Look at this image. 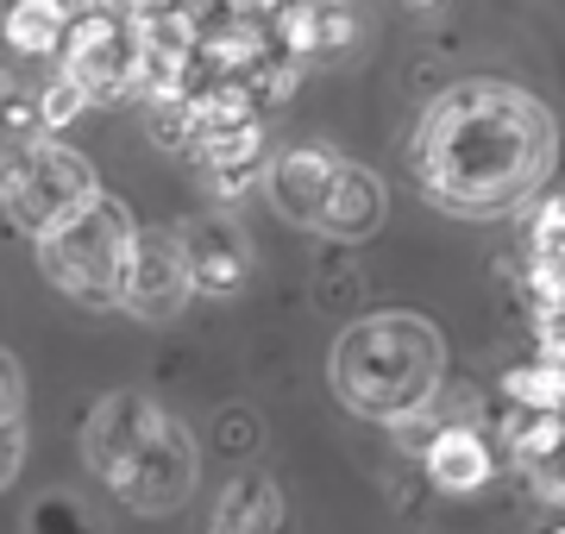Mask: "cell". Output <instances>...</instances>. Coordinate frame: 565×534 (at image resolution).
<instances>
[{"label": "cell", "mask_w": 565, "mask_h": 534, "mask_svg": "<svg viewBox=\"0 0 565 534\" xmlns=\"http://www.w3.org/2000/svg\"><path fill=\"white\" fill-rule=\"evenodd\" d=\"M195 296V270H189V246L177 233H139L132 246V270H126V314L139 321H170Z\"/></svg>", "instance_id": "obj_7"}, {"label": "cell", "mask_w": 565, "mask_h": 534, "mask_svg": "<svg viewBox=\"0 0 565 534\" xmlns=\"http://www.w3.org/2000/svg\"><path fill=\"white\" fill-rule=\"evenodd\" d=\"M70 0H13L7 7V20H0V39L13 44V51H25V57H57L63 39H70Z\"/></svg>", "instance_id": "obj_13"}, {"label": "cell", "mask_w": 565, "mask_h": 534, "mask_svg": "<svg viewBox=\"0 0 565 534\" xmlns=\"http://www.w3.org/2000/svg\"><path fill=\"white\" fill-rule=\"evenodd\" d=\"M32 522H82V515H76V510H63V503H44V510L32 515Z\"/></svg>", "instance_id": "obj_22"}, {"label": "cell", "mask_w": 565, "mask_h": 534, "mask_svg": "<svg viewBox=\"0 0 565 534\" xmlns=\"http://www.w3.org/2000/svg\"><path fill=\"white\" fill-rule=\"evenodd\" d=\"M82 102H88V95H82L76 76H57V83L39 95V120H44V126H70V120L82 114Z\"/></svg>", "instance_id": "obj_17"}, {"label": "cell", "mask_w": 565, "mask_h": 534, "mask_svg": "<svg viewBox=\"0 0 565 534\" xmlns=\"http://www.w3.org/2000/svg\"><path fill=\"white\" fill-rule=\"evenodd\" d=\"M527 239H534V246H565V189L541 202V214H534V233H527Z\"/></svg>", "instance_id": "obj_19"}, {"label": "cell", "mask_w": 565, "mask_h": 534, "mask_svg": "<svg viewBox=\"0 0 565 534\" xmlns=\"http://www.w3.org/2000/svg\"><path fill=\"white\" fill-rule=\"evenodd\" d=\"M95 195V170L82 151L57 145L39 126H0V207L7 221L39 239L44 226L76 214Z\"/></svg>", "instance_id": "obj_5"}, {"label": "cell", "mask_w": 565, "mask_h": 534, "mask_svg": "<svg viewBox=\"0 0 565 534\" xmlns=\"http://www.w3.org/2000/svg\"><path fill=\"white\" fill-rule=\"evenodd\" d=\"M76 13H139L145 0H70Z\"/></svg>", "instance_id": "obj_21"}, {"label": "cell", "mask_w": 565, "mask_h": 534, "mask_svg": "<svg viewBox=\"0 0 565 534\" xmlns=\"http://www.w3.org/2000/svg\"><path fill=\"white\" fill-rule=\"evenodd\" d=\"M25 415V371L13 352H0V421H20Z\"/></svg>", "instance_id": "obj_18"}, {"label": "cell", "mask_w": 565, "mask_h": 534, "mask_svg": "<svg viewBox=\"0 0 565 534\" xmlns=\"http://www.w3.org/2000/svg\"><path fill=\"white\" fill-rule=\"evenodd\" d=\"M7 7H13V0H0V20H7Z\"/></svg>", "instance_id": "obj_23"}, {"label": "cell", "mask_w": 565, "mask_h": 534, "mask_svg": "<svg viewBox=\"0 0 565 534\" xmlns=\"http://www.w3.org/2000/svg\"><path fill=\"white\" fill-rule=\"evenodd\" d=\"M182 246H189V270H195V289L207 296H233L252 270V252H245L239 226L221 221V214H202V221L182 226Z\"/></svg>", "instance_id": "obj_11"}, {"label": "cell", "mask_w": 565, "mask_h": 534, "mask_svg": "<svg viewBox=\"0 0 565 534\" xmlns=\"http://www.w3.org/2000/svg\"><path fill=\"white\" fill-rule=\"evenodd\" d=\"M264 126L258 114H245V120H221V126H202V139H195V164H202V177L214 183V195L221 202H233V195H245V189L258 183L264 164Z\"/></svg>", "instance_id": "obj_8"}, {"label": "cell", "mask_w": 565, "mask_h": 534, "mask_svg": "<svg viewBox=\"0 0 565 534\" xmlns=\"http://www.w3.org/2000/svg\"><path fill=\"white\" fill-rule=\"evenodd\" d=\"M503 391H509V403L515 409H553V415H565V359H534V365H515L503 377Z\"/></svg>", "instance_id": "obj_16"}, {"label": "cell", "mask_w": 565, "mask_h": 534, "mask_svg": "<svg viewBox=\"0 0 565 534\" xmlns=\"http://www.w3.org/2000/svg\"><path fill=\"white\" fill-rule=\"evenodd\" d=\"M277 522H282V503L270 478H233L221 510H214V528H277Z\"/></svg>", "instance_id": "obj_15"}, {"label": "cell", "mask_w": 565, "mask_h": 534, "mask_svg": "<svg viewBox=\"0 0 565 534\" xmlns=\"http://www.w3.org/2000/svg\"><path fill=\"white\" fill-rule=\"evenodd\" d=\"M559 158V126L534 95L490 76L446 88L422 114L408 170L434 207L459 221H503L534 202Z\"/></svg>", "instance_id": "obj_1"}, {"label": "cell", "mask_w": 565, "mask_h": 534, "mask_svg": "<svg viewBox=\"0 0 565 534\" xmlns=\"http://www.w3.org/2000/svg\"><path fill=\"white\" fill-rule=\"evenodd\" d=\"M422 466H427V484H434V491H446V496L484 491L490 472H497V459H490L484 434H471V428H440V434H427Z\"/></svg>", "instance_id": "obj_12"}, {"label": "cell", "mask_w": 565, "mask_h": 534, "mask_svg": "<svg viewBox=\"0 0 565 534\" xmlns=\"http://www.w3.org/2000/svg\"><path fill=\"white\" fill-rule=\"evenodd\" d=\"M327 25H333V0H282L270 13V39L289 57H315L327 51Z\"/></svg>", "instance_id": "obj_14"}, {"label": "cell", "mask_w": 565, "mask_h": 534, "mask_svg": "<svg viewBox=\"0 0 565 534\" xmlns=\"http://www.w3.org/2000/svg\"><path fill=\"white\" fill-rule=\"evenodd\" d=\"M440 371H446L440 328L408 309L364 314L333 346V391H340V403L352 415H364V421H390V428L415 421L434 403Z\"/></svg>", "instance_id": "obj_3"}, {"label": "cell", "mask_w": 565, "mask_h": 534, "mask_svg": "<svg viewBox=\"0 0 565 534\" xmlns=\"http://www.w3.org/2000/svg\"><path fill=\"white\" fill-rule=\"evenodd\" d=\"M20 459H25V421H0V491L20 478Z\"/></svg>", "instance_id": "obj_20"}, {"label": "cell", "mask_w": 565, "mask_h": 534, "mask_svg": "<svg viewBox=\"0 0 565 534\" xmlns=\"http://www.w3.org/2000/svg\"><path fill=\"white\" fill-rule=\"evenodd\" d=\"M132 246L139 226L114 195H88L76 214H63L57 226L39 233V270L51 284L82 302V309H120L126 302V270H132Z\"/></svg>", "instance_id": "obj_4"}, {"label": "cell", "mask_w": 565, "mask_h": 534, "mask_svg": "<svg viewBox=\"0 0 565 534\" xmlns=\"http://www.w3.org/2000/svg\"><path fill=\"white\" fill-rule=\"evenodd\" d=\"M384 214H390L384 183H377L371 170H359V164H340V177H333V189H327L321 214H315V233L352 246V239H371V233L384 226Z\"/></svg>", "instance_id": "obj_10"}, {"label": "cell", "mask_w": 565, "mask_h": 534, "mask_svg": "<svg viewBox=\"0 0 565 534\" xmlns=\"http://www.w3.org/2000/svg\"><path fill=\"white\" fill-rule=\"evenodd\" d=\"M422 7H427V0H422Z\"/></svg>", "instance_id": "obj_24"}, {"label": "cell", "mask_w": 565, "mask_h": 534, "mask_svg": "<svg viewBox=\"0 0 565 534\" xmlns=\"http://www.w3.org/2000/svg\"><path fill=\"white\" fill-rule=\"evenodd\" d=\"M57 57L88 102H126L145 83V25L139 13H76Z\"/></svg>", "instance_id": "obj_6"}, {"label": "cell", "mask_w": 565, "mask_h": 534, "mask_svg": "<svg viewBox=\"0 0 565 534\" xmlns=\"http://www.w3.org/2000/svg\"><path fill=\"white\" fill-rule=\"evenodd\" d=\"M345 158H333V151H321V145H289L282 158H270V170H264V189H270V207H277L282 221L296 226H315V214H321L327 189H333V177H340Z\"/></svg>", "instance_id": "obj_9"}, {"label": "cell", "mask_w": 565, "mask_h": 534, "mask_svg": "<svg viewBox=\"0 0 565 534\" xmlns=\"http://www.w3.org/2000/svg\"><path fill=\"white\" fill-rule=\"evenodd\" d=\"M82 459L139 515H170L195 491V440L145 391L102 396L82 421Z\"/></svg>", "instance_id": "obj_2"}]
</instances>
